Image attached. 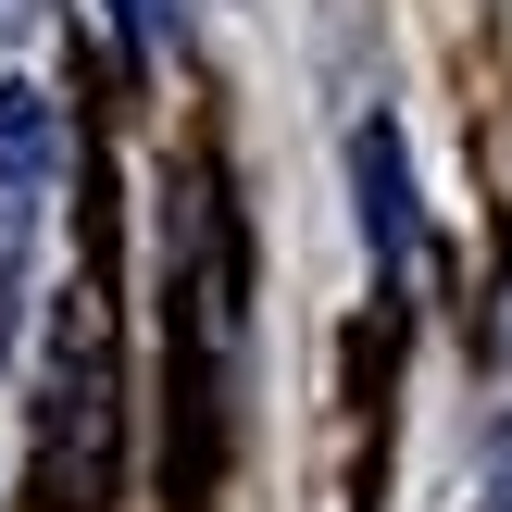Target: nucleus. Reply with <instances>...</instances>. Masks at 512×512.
Here are the masks:
<instances>
[{
    "label": "nucleus",
    "instance_id": "obj_3",
    "mask_svg": "<svg viewBox=\"0 0 512 512\" xmlns=\"http://www.w3.org/2000/svg\"><path fill=\"white\" fill-rule=\"evenodd\" d=\"M0 238H13V200H0Z\"/></svg>",
    "mask_w": 512,
    "mask_h": 512
},
{
    "label": "nucleus",
    "instance_id": "obj_2",
    "mask_svg": "<svg viewBox=\"0 0 512 512\" xmlns=\"http://www.w3.org/2000/svg\"><path fill=\"white\" fill-rule=\"evenodd\" d=\"M500 512H512V450H500Z\"/></svg>",
    "mask_w": 512,
    "mask_h": 512
},
{
    "label": "nucleus",
    "instance_id": "obj_1",
    "mask_svg": "<svg viewBox=\"0 0 512 512\" xmlns=\"http://www.w3.org/2000/svg\"><path fill=\"white\" fill-rule=\"evenodd\" d=\"M113 25L125 38H163V0H113Z\"/></svg>",
    "mask_w": 512,
    "mask_h": 512
}]
</instances>
